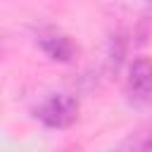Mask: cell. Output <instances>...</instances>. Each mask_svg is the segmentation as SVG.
<instances>
[{
  "mask_svg": "<svg viewBox=\"0 0 152 152\" xmlns=\"http://www.w3.org/2000/svg\"><path fill=\"white\" fill-rule=\"evenodd\" d=\"M78 114H81V102L69 93H50L33 109V116L45 128H55V131L74 126L78 121Z\"/></svg>",
  "mask_w": 152,
  "mask_h": 152,
  "instance_id": "1",
  "label": "cell"
},
{
  "mask_svg": "<svg viewBox=\"0 0 152 152\" xmlns=\"http://www.w3.org/2000/svg\"><path fill=\"white\" fill-rule=\"evenodd\" d=\"M124 57H126V36H124L121 31H116V33L107 40V57H104L107 71H109V74H116L119 66L124 64Z\"/></svg>",
  "mask_w": 152,
  "mask_h": 152,
  "instance_id": "4",
  "label": "cell"
},
{
  "mask_svg": "<svg viewBox=\"0 0 152 152\" xmlns=\"http://www.w3.org/2000/svg\"><path fill=\"white\" fill-rule=\"evenodd\" d=\"M36 43H38V48L43 50V55H45L48 59L59 62V64H71V62L76 59V55H78L76 43H74L66 33H62V31H57V28L43 31Z\"/></svg>",
  "mask_w": 152,
  "mask_h": 152,
  "instance_id": "3",
  "label": "cell"
},
{
  "mask_svg": "<svg viewBox=\"0 0 152 152\" xmlns=\"http://www.w3.org/2000/svg\"><path fill=\"white\" fill-rule=\"evenodd\" d=\"M145 2H147V5H152V0H145Z\"/></svg>",
  "mask_w": 152,
  "mask_h": 152,
  "instance_id": "6",
  "label": "cell"
},
{
  "mask_svg": "<svg viewBox=\"0 0 152 152\" xmlns=\"http://www.w3.org/2000/svg\"><path fill=\"white\" fill-rule=\"evenodd\" d=\"M109 152H152V131L133 133L131 138H126Z\"/></svg>",
  "mask_w": 152,
  "mask_h": 152,
  "instance_id": "5",
  "label": "cell"
},
{
  "mask_svg": "<svg viewBox=\"0 0 152 152\" xmlns=\"http://www.w3.org/2000/svg\"><path fill=\"white\" fill-rule=\"evenodd\" d=\"M126 95L133 104L152 102V59L150 57H135L131 62L128 76H126Z\"/></svg>",
  "mask_w": 152,
  "mask_h": 152,
  "instance_id": "2",
  "label": "cell"
}]
</instances>
